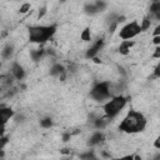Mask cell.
Listing matches in <instances>:
<instances>
[{
  "mask_svg": "<svg viewBox=\"0 0 160 160\" xmlns=\"http://www.w3.org/2000/svg\"><path fill=\"white\" fill-rule=\"evenodd\" d=\"M62 72H65V69H64V66L60 65V64H55V65L51 68V70H50V74H51L52 76H60Z\"/></svg>",
  "mask_w": 160,
  "mask_h": 160,
  "instance_id": "11",
  "label": "cell"
},
{
  "mask_svg": "<svg viewBox=\"0 0 160 160\" xmlns=\"http://www.w3.org/2000/svg\"><path fill=\"white\" fill-rule=\"evenodd\" d=\"M159 76H160V66L158 65L155 68V78H159Z\"/></svg>",
  "mask_w": 160,
  "mask_h": 160,
  "instance_id": "28",
  "label": "cell"
},
{
  "mask_svg": "<svg viewBox=\"0 0 160 160\" xmlns=\"http://www.w3.org/2000/svg\"><path fill=\"white\" fill-rule=\"evenodd\" d=\"M30 8H31V5H30L29 2H25V4L21 5V8H20V14H25V12H28V11L30 10Z\"/></svg>",
  "mask_w": 160,
  "mask_h": 160,
  "instance_id": "20",
  "label": "cell"
},
{
  "mask_svg": "<svg viewBox=\"0 0 160 160\" xmlns=\"http://www.w3.org/2000/svg\"><path fill=\"white\" fill-rule=\"evenodd\" d=\"M125 104H126V98H124V96H121V95L112 98L110 101H108V102L104 105L105 115H106L108 118H114V116H116V115L121 111V109L125 106Z\"/></svg>",
  "mask_w": 160,
  "mask_h": 160,
  "instance_id": "3",
  "label": "cell"
},
{
  "mask_svg": "<svg viewBox=\"0 0 160 160\" xmlns=\"http://www.w3.org/2000/svg\"><path fill=\"white\" fill-rule=\"evenodd\" d=\"M80 158H82V159H86V158H95L91 152H88V154H82V155H80Z\"/></svg>",
  "mask_w": 160,
  "mask_h": 160,
  "instance_id": "27",
  "label": "cell"
},
{
  "mask_svg": "<svg viewBox=\"0 0 160 160\" xmlns=\"http://www.w3.org/2000/svg\"><path fill=\"white\" fill-rule=\"evenodd\" d=\"M152 42H154L155 45H159V44H160V35H155L154 39H152Z\"/></svg>",
  "mask_w": 160,
  "mask_h": 160,
  "instance_id": "25",
  "label": "cell"
},
{
  "mask_svg": "<svg viewBox=\"0 0 160 160\" xmlns=\"http://www.w3.org/2000/svg\"><path fill=\"white\" fill-rule=\"evenodd\" d=\"M105 125H106L105 119H96V120H95V128H98V129H102Z\"/></svg>",
  "mask_w": 160,
  "mask_h": 160,
  "instance_id": "19",
  "label": "cell"
},
{
  "mask_svg": "<svg viewBox=\"0 0 160 160\" xmlns=\"http://www.w3.org/2000/svg\"><path fill=\"white\" fill-rule=\"evenodd\" d=\"M56 31V25H49V26H30L29 28V40L30 42L42 44L46 40H49Z\"/></svg>",
  "mask_w": 160,
  "mask_h": 160,
  "instance_id": "2",
  "label": "cell"
},
{
  "mask_svg": "<svg viewBox=\"0 0 160 160\" xmlns=\"http://www.w3.org/2000/svg\"><path fill=\"white\" fill-rule=\"evenodd\" d=\"M92 60H94V62H96V64H100V62H101V60H99V59H98V58H95V56L92 58Z\"/></svg>",
  "mask_w": 160,
  "mask_h": 160,
  "instance_id": "31",
  "label": "cell"
},
{
  "mask_svg": "<svg viewBox=\"0 0 160 160\" xmlns=\"http://www.w3.org/2000/svg\"><path fill=\"white\" fill-rule=\"evenodd\" d=\"M150 12H152L155 15L160 14V2L159 1H154L152 2V5L150 6Z\"/></svg>",
  "mask_w": 160,
  "mask_h": 160,
  "instance_id": "14",
  "label": "cell"
},
{
  "mask_svg": "<svg viewBox=\"0 0 160 160\" xmlns=\"http://www.w3.org/2000/svg\"><path fill=\"white\" fill-rule=\"evenodd\" d=\"M40 125H41L42 128L48 129V128H51L52 121H51V119H50V118H46V119H42V120L40 121Z\"/></svg>",
  "mask_w": 160,
  "mask_h": 160,
  "instance_id": "17",
  "label": "cell"
},
{
  "mask_svg": "<svg viewBox=\"0 0 160 160\" xmlns=\"http://www.w3.org/2000/svg\"><path fill=\"white\" fill-rule=\"evenodd\" d=\"M90 96L98 101H102V100L108 99L110 96V84L108 81H102V82L96 84L92 88V90L90 91Z\"/></svg>",
  "mask_w": 160,
  "mask_h": 160,
  "instance_id": "4",
  "label": "cell"
},
{
  "mask_svg": "<svg viewBox=\"0 0 160 160\" xmlns=\"http://www.w3.org/2000/svg\"><path fill=\"white\" fill-rule=\"evenodd\" d=\"M102 140H104V134H101L100 131H98V132L92 134V136L90 138L89 144L90 145H96V144H100Z\"/></svg>",
  "mask_w": 160,
  "mask_h": 160,
  "instance_id": "10",
  "label": "cell"
},
{
  "mask_svg": "<svg viewBox=\"0 0 160 160\" xmlns=\"http://www.w3.org/2000/svg\"><path fill=\"white\" fill-rule=\"evenodd\" d=\"M149 28H150V20H149L148 18H145V19L142 20L141 25H140V30H141V31H145V30H148Z\"/></svg>",
  "mask_w": 160,
  "mask_h": 160,
  "instance_id": "18",
  "label": "cell"
},
{
  "mask_svg": "<svg viewBox=\"0 0 160 160\" xmlns=\"http://www.w3.org/2000/svg\"><path fill=\"white\" fill-rule=\"evenodd\" d=\"M46 14V6H44V8H41L40 10H39V14H38V18L39 19H41L44 15Z\"/></svg>",
  "mask_w": 160,
  "mask_h": 160,
  "instance_id": "22",
  "label": "cell"
},
{
  "mask_svg": "<svg viewBox=\"0 0 160 160\" xmlns=\"http://www.w3.org/2000/svg\"><path fill=\"white\" fill-rule=\"evenodd\" d=\"M61 152H62V154H69L70 151H69V149H62V150H61Z\"/></svg>",
  "mask_w": 160,
  "mask_h": 160,
  "instance_id": "33",
  "label": "cell"
},
{
  "mask_svg": "<svg viewBox=\"0 0 160 160\" xmlns=\"http://www.w3.org/2000/svg\"><path fill=\"white\" fill-rule=\"evenodd\" d=\"M134 45V41H130V40H124L120 46H119V52L122 54V55H128L129 54V50L130 48Z\"/></svg>",
  "mask_w": 160,
  "mask_h": 160,
  "instance_id": "9",
  "label": "cell"
},
{
  "mask_svg": "<svg viewBox=\"0 0 160 160\" xmlns=\"http://www.w3.org/2000/svg\"><path fill=\"white\" fill-rule=\"evenodd\" d=\"M90 39H91L90 29H89V28H85V29L82 30V32H81V40H84V41H90Z\"/></svg>",
  "mask_w": 160,
  "mask_h": 160,
  "instance_id": "16",
  "label": "cell"
},
{
  "mask_svg": "<svg viewBox=\"0 0 160 160\" xmlns=\"http://www.w3.org/2000/svg\"><path fill=\"white\" fill-rule=\"evenodd\" d=\"M14 115V111L10 108H0V122L1 124H6L8 120Z\"/></svg>",
  "mask_w": 160,
  "mask_h": 160,
  "instance_id": "7",
  "label": "cell"
},
{
  "mask_svg": "<svg viewBox=\"0 0 160 160\" xmlns=\"http://www.w3.org/2000/svg\"><path fill=\"white\" fill-rule=\"evenodd\" d=\"M159 34H160V26H158L155 29V31H154V35H159Z\"/></svg>",
  "mask_w": 160,
  "mask_h": 160,
  "instance_id": "30",
  "label": "cell"
},
{
  "mask_svg": "<svg viewBox=\"0 0 160 160\" xmlns=\"http://www.w3.org/2000/svg\"><path fill=\"white\" fill-rule=\"evenodd\" d=\"M4 131H5V124H1L0 122V136L4 134Z\"/></svg>",
  "mask_w": 160,
  "mask_h": 160,
  "instance_id": "29",
  "label": "cell"
},
{
  "mask_svg": "<svg viewBox=\"0 0 160 160\" xmlns=\"http://www.w3.org/2000/svg\"><path fill=\"white\" fill-rule=\"evenodd\" d=\"M85 11H86L88 14H90V15H94V14L99 12L100 10H99V8H98L96 4H90V5H86V6H85Z\"/></svg>",
  "mask_w": 160,
  "mask_h": 160,
  "instance_id": "13",
  "label": "cell"
},
{
  "mask_svg": "<svg viewBox=\"0 0 160 160\" xmlns=\"http://www.w3.org/2000/svg\"><path fill=\"white\" fill-rule=\"evenodd\" d=\"M62 1H64V0H62Z\"/></svg>",
  "mask_w": 160,
  "mask_h": 160,
  "instance_id": "36",
  "label": "cell"
},
{
  "mask_svg": "<svg viewBox=\"0 0 160 160\" xmlns=\"http://www.w3.org/2000/svg\"><path fill=\"white\" fill-rule=\"evenodd\" d=\"M71 138V134H64L62 135V141H69Z\"/></svg>",
  "mask_w": 160,
  "mask_h": 160,
  "instance_id": "26",
  "label": "cell"
},
{
  "mask_svg": "<svg viewBox=\"0 0 160 160\" xmlns=\"http://www.w3.org/2000/svg\"><path fill=\"white\" fill-rule=\"evenodd\" d=\"M8 141H9V139L6 136H0V150H2V148L8 144Z\"/></svg>",
  "mask_w": 160,
  "mask_h": 160,
  "instance_id": "21",
  "label": "cell"
},
{
  "mask_svg": "<svg viewBox=\"0 0 160 160\" xmlns=\"http://www.w3.org/2000/svg\"><path fill=\"white\" fill-rule=\"evenodd\" d=\"M140 31H141V30H140V25H139L136 21H132V22L125 25V26L120 30L119 36H120L122 40H130V39H132L134 36H136Z\"/></svg>",
  "mask_w": 160,
  "mask_h": 160,
  "instance_id": "5",
  "label": "cell"
},
{
  "mask_svg": "<svg viewBox=\"0 0 160 160\" xmlns=\"http://www.w3.org/2000/svg\"><path fill=\"white\" fill-rule=\"evenodd\" d=\"M2 155H4V154H2V151L0 150V156H2Z\"/></svg>",
  "mask_w": 160,
  "mask_h": 160,
  "instance_id": "34",
  "label": "cell"
},
{
  "mask_svg": "<svg viewBox=\"0 0 160 160\" xmlns=\"http://www.w3.org/2000/svg\"><path fill=\"white\" fill-rule=\"evenodd\" d=\"M152 56H154L155 59H159V58H160V46H159V45L156 46V49H155V52H154V55H152Z\"/></svg>",
  "mask_w": 160,
  "mask_h": 160,
  "instance_id": "23",
  "label": "cell"
},
{
  "mask_svg": "<svg viewBox=\"0 0 160 160\" xmlns=\"http://www.w3.org/2000/svg\"><path fill=\"white\" fill-rule=\"evenodd\" d=\"M12 54V45H6L4 48V50L1 51L2 58H10V55Z\"/></svg>",
  "mask_w": 160,
  "mask_h": 160,
  "instance_id": "15",
  "label": "cell"
},
{
  "mask_svg": "<svg viewBox=\"0 0 160 160\" xmlns=\"http://www.w3.org/2000/svg\"><path fill=\"white\" fill-rule=\"evenodd\" d=\"M0 68H1V62H0Z\"/></svg>",
  "mask_w": 160,
  "mask_h": 160,
  "instance_id": "35",
  "label": "cell"
},
{
  "mask_svg": "<svg viewBox=\"0 0 160 160\" xmlns=\"http://www.w3.org/2000/svg\"><path fill=\"white\" fill-rule=\"evenodd\" d=\"M11 71H12V75H14L18 80H21V79L25 76V71H24L22 66H20V65H19V64H16V62L12 65Z\"/></svg>",
  "mask_w": 160,
  "mask_h": 160,
  "instance_id": "8",
  "label": "cell"
},
{
  "mask_svg": "<svg viewBox=\"0 0 160 160\" xmlns=\"http://www.w3.org/2000/svg\"><path fill=\"white\" fill-rule=\"evenodd\" d=\"M155 148H156V149H159V148H160V144H159V139H156V141H155Z\"/></svg>",
  "mask_w": 160,
  "mask_h": 160,
  "instance_id": "32",
  "label": "cell"
},
{
  "mask_svg": "<svg viewBox=\"0 0 160 160\" xmlns=\"http://www.w3.org/2000/svg\"><path fill=\"white\" fill-rule=\"evenodd\" d=\"M146 126V119L144 118V115L139 111H129L128 115L124 118V120L120 122L119 129L124 132H139L142 131Z\"/></svg>",
  "mask_w": 160,
  "mask_h": 160,
  "instance_id": "1",
  "label": "cell"
},
{
  "mask_svg": "<svg viewBox=\"0 0 160 160\" xmlns=\"http://www.w3.org/2000/svg\"><path fill=\"white\" fill-rule=\"evenodd\" d=\"M116 26H118V22H116V21H114V22L110 25V28H109V31H110V32H114V30L116 29Z\"/></svg>",
  "mask_w": 160,
  "mask_h": 160,
  "instance_id": "24",
  "label": "cell"
},
{
  "mask_svg": "<svg viewBox=\"0 0 160 160\" xmlns=\"http://www.w3.org/2000/svg\"><path fill=\"white\" fill-rule=\"evenodd\" d=\"M102 45H104V40H102V39H99V40L86 51V58H94V56L98 54V51L102 48Z\"/></svg>",
  "mask_w": 160,
  "mask_h": 160,
  "instance_id": "6",
  "label": "cell"
},
{
  "mask_svg": "<svg viewBox=\"0 0 160 160\" xmlns=\"http://www.w3.org/2000/svg\"><path fill=\"white\" fill-rule=\"evenodd\" d=\"M30 55H31V59H32L34 61H38V60H40V58L44 55V50H41V49H34V50H31Z\"/></svg>",
  "mask_w": 160,
  "mask_h": 160,
  "instance_id": "12",
  "label": "cell"
}]
</instances>
